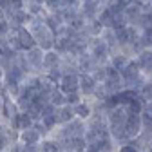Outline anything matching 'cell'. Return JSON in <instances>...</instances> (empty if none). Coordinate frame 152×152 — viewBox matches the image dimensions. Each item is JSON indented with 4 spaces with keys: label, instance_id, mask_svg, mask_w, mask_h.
<instances>
[{
    "label": "cell",
    "instance_id": "6da1fadb",
    "mask_svg": "<svg viewBox=\"0 0 152 152\" xmlns=\"http://www.w3.org/2000/svg\"><path fill=\"white\" fill-rule=\"evenodd\" d=\"M141 132H143L141 114H140V116H134V114H132V116H129L127 121H125V136H127V140H129V141L136 140Z\"/></svg>",
    "mask_w": 152,
    "mask_h": 152
},
{
    "label": "cell",
    "instance_id": "7a4b0ae2",
    "mask_svg": "<svg viewBox=\"0 0 152 152\" xmlns=\"http://www.w3.org/2000/svg\"><path fill=\"white\" fill-rule=\"evenodd\" d=\"M42 140H44V136L34 127L27 129V130H22L20 134H18V141H20L22 145H26V147H38L42 143Z\"/></svg>",
    "mask_w": 152,
    "mask_h": 152
},
{
    "label": "cell",
    "instance_id": "3957f363",
    "mask_svg": "<svg viewBox=\"0 0 152 152\" xmlns=\"http://www.w3.org/2000/svg\"><path fill=\"white\" fill-rule=\"evenodd\" d=\"M60 91L64 94H71V92H78L80 91V78L76 74H65L60 80Z\"/></svg>",
    "mask_w": 152,
    "mask_h": 152
},
{
    "label": "cell",
    "instance_id": "277c9868",
    "mask_svg": "<svg viewBox=\"0 0 152 152\" xmlns=\"http://www.w3.org/2000/svg\"><path fill=\"white\" fill-rule=\"evenodd\" d=\"M92 58L96 62H103L110 58V45L105 40H96V44L92 47Z\"/></svg>",
    "mask_w": 152,
    "mask_h": 152
},
{
    "label": "cell",
    "instance_id": "5b68a950",
    "mask_svg": "<svg viewBox=\"0 0 152 152\" xmlns=\"http://www.w3.org/2000/svg\"><path fill=\"white\" fill-rule=\"evenodd\" d=\"M98 89V82L92 78V74H82L80 76V91L89 96V94H94Z\"/></svg>",
    "mask_w": 152,
    "mask_h": 152
},
{
    "label": "cell",
    "instance_id": "8992f818",
    "mask_svg": "<svg viewBox=\"0 0 152 152\" xmlns=\"http://www.w3.org/2000/svg\"><path fill=\"white\" fill-rule=\"evenodd\" d=\"M74 118H76L74 116V109L71 105H64V107L56 109V121H58V127L65 125V123H71Z\"/></svg>",
    "mask_w": 152,
    "mask_h": 152
},
{
    "label": "cell",
    "instance_id": "52a82bcc",
    "mask_svg": "<svg viewBox=\"0 0 152 152\" xmlns=\"http://www.w3.org/2000/svg\"><path fill=\"white\" fill-rule=\"evenodd\" d=\"M130 56L129 54H123V53H116V54H110V67H114L116 71H123L129 64H130Z\"/></svg>",
    "mask_w": 152,
    "mask_h": 152
},
{
    "label": "cell",
    "instance_id": "ba28073f",
    "mask_svg": "<svg viewBox=\"0 0 152 152\" xmlns=\"http://www.w3.org/2000/svg\"><path fill=\"white\" fill-rule=\"evenodd\" d=\"M72 109H74V116L78 118V120H83V121H89L91 116L94 114L92 107H91L89 103H85V102H80L78 105H74Z\"/></svg>",
    "mask_w": 152,
    "mask_h": 152
},
{
    "label": "cell",
    "instance_id": "9c48e42d",
    "mask_svg": "<svg viewBox=\"0 0 152 152\" xmlns=\"http://www.w3.org/2000/svg\"><path fill=\"white\" fill-rule=\"evenodd\" d=\"M38 148H40V152H64L60 141L56 138H44L42 143L38 145Z\"/></svg>",
    "mask_w": 152,
    "mask_h": 152
},
{
    "label": "cell",
    "instance_id": "30bf717a",
    "mask_svg": "<svg viewBox=\"0 0 152 152\" xmlns=\"http://www.w3.org/2000/svg\"><path fill=\"white\" fill-rule=\"evenodd\" d=\"M100 13V2L98 0H89V2L83 4V18H89V20H96V16Z\"/></svg>",
    "mask_w": 152,
    "mask_h": 152
},
{
    "label": "cell",
    "instance_id": "8fae6325",
    "mask_svg": "<svg viewBox=\"0 0 152 152\" xmlns=\"http://www.w3.org/2000/svg\"><path fill=\"white\" fill-rule=\"evenodd\" d=\"M0 114H2V118H4V120H7V121L11 123V120L18 114V110H16V103H13V100H4L2 109H0Z\"/></svg>",
    "mask_w": 152,
    "mask_h": 152
},
{
    "label": "cell",
    "instance_id": "7c38bea8",
    "mask_svg": "<svg viewBox=\"0 0 152 152\" xmlns=\"http://www.w3.org/2000/svg\"><path fill=\"white\" fill-rule=\"evenodd\" d=\"M16 40H18V44H20V47L22 49H33V45H34V38H33V34L31 33H27L26 29H18V34H16Z\"/></svg>",
    "mask_w": 152,
    "mask_h": 152
},
{
    "label": "cell",
    "instance_id": "4fadbf2b",
    "mask_svg": "<svg viewBox=\"0 0 152 152\" xmlns=\"http://www.w3.org/2000/svg\"><path fill=\"white\" fill-rule=\"evenodd\" d=\"M49 103L54 105L56 109H58V107H64V105H65V94H64L60 89H54V91L49 94Z\"/></svg>",
    "mask_w": 152,
    "mask_h": 152
},
{
    "label": "cell",
    "instance_id": "5bb4252c",
    "mask_svg": "<svg viewBox=\"0 0 152 152\" xmlns=\"http://www.w3.org/2000/svg\"><path fill=\"white\" fill-rule=\"evenodd\" d=\"M138 96H140V100L147 105L148 102H152V80H147V83L138 91Z\"/></svg>",
    "mask_w": 152,
    "mask_h": 152
},
{
    "label": "cell",
    "instance_id": "9a60e30c",
    "mask_svg": "<svg viewBox=\"0 0 152 152\" xmlns=\"http://www.w3.org/2000/svg\"><path fill=\"white\" fill-rule=\"evenodd\" d=\"M80 67H82V69L85 71V74H87V71H94V69H96V60H94L92 56H82Z\"/></svg>",
    "mask_w": 152,
    "mask_h": 152
},
{
    "label": "cell",
    "instance_id": "2e32d148",
    "mask_svg": "<svg viewBox=\"0 0 152 152\" xmlns=\"http://www.w3.org/2000/svg\"><path fill=\"white\" fill-rule=\"evenodd\" d=\"M116 152H141V148L136 145V140H132V141H127V143L118 145V150Z\"/></svg>",
    "mask_w": 152,
    "mask_h": 152
},
{
    "label": "cell",
    "instance_id": "e0dca14e",
    "mask_svg": "<svg viewBox=\"0 0 152 152\" xmlns=\"http://www.w3.org/2000/svg\"><path fill=\"white\" fill-rule=\"evenodd\" d=\"M92 78L98 82V85L105 83V80H107V67H96L94 72H92Z\"/></svg>",
    "mask_w": 152,
    "mask_h": 152
},
{
    "label": "cell",
    "instance_id": "ac0fdd59",
    "mask_svg": "<svg viewBox=\"0 0 152 152\" xmlns=\"http://www.w3.org/2000/svg\"><path fill=\"white\" fill-rule=\"evenodd\" d=\"M141 123H143V132L152 134V114H148L147 110H143V114H141Z\"/></svg>",
    "mask_w": 152,
    "mask_h": 152
},
{
    "label": "cell",
    "instance_id": "d6986e66",
    "mask_svg": "<svg viewBox=\"0 0 152 152\" xmlns=\"http://www.w3.org/2000/svg\"><path fill=\"white\" fill-rule=\"evenodd\" d=\"M29 62L33 65H42V51L40 49H31L29 51Z\"/></svg>",
    "mask_w": 152,
    "mask_h": 152
},
{
    "label": "cell",
    "instance_id": "ffe728a7",
    "mask_svg": "<svg viewBox=\"0 0 152 152\" xmlns=\"http://www.w3.org/2000/svg\"><path fill=\"white\" fill-rule=\"evenodd\" d=\"M82 100H80V94L78 92H71V94H65V105H71V107H74V105H78Z\"/></svg>",
    "mask_w": 152,
    "mask_h": 152
},
{
    "label": "cell",
    "instance_id": "44dd1931",
    "mask_svg": "<svg viewBox=\"0 0 152 152\" xmlns=\"http://www.w3.org/2000/svg\"><path fill=\"white\" fill-rule=\"evenodd\" d=\"M44 64L47 67H54L56 64H58V56H56V53H47L44 56Z\"/></svg>",
    "mask_w": 152,
    "mask_h": 152
},
{
    "label": "cell",
    "instance_id": "7402d4cb",
    "mask_svg": "<svg viewBox=\"0 0 152 152\" xmlns=\"http://www.w3.org/2000/svg\"><path fill=\"white\" fill-rule=\"evenodd\" d=\"M60 20H62V15H58V16H49L47 18V26L53 31H56V29H58V26H60Z\"/></svg>",
    "mask_w": 152,
    "mask_h": 152
},
{
    "label": "cell",
    "instance_id": "603a6c76",
    "mask_svg": "<svg viewBox=\"0 0 152 152\" xmlns=\"http://www.w3.org/2000/svg\"><path fill=\"white\" fill-rule=\"evenodd\" d=\"M9 147V140L6 136V132H0V152H6Z\"/></svg>",
    "mask_w": 152,
    "mask_h": 152
},
{
    "label": "cell",
    "instance_id": "cb8c5ba5",
    "mask_svg": "<svg viewBox=\"0 0 152 152\" xmlns=\"http://www.w3.org/2000/svg\"><path fill=\"white\" fill-rule=\"evenodd\" d=\"M45 4H47L51 9H56L58 6H62V0H45Z\"/></svg>",
    "mask_w": 152,
    "mask_h": 152
},
{
    "label": "cell",
    "instance_id": "d4e9b609",
    "mask_svg": "<svg viewBox=\"0 0 152 152\" xmlns=\"http://www.w3.org/2000/svg\"><path fill=\"white\" fill-rule=\"evenodd\" d=\"M4 33H7V24L4 20H0V34H4Z\"/></svg>",
    "mask_w": 152,
    "mask_h": 152
},
{
    "label": "cell",
    "instance_id": "484cf974",
    "mask_svg": "<svg viewBox=\"0 0 152 152\" xmlns=\"http://www.w3.org/2000/svg\"><path fill=\"white\" fill-rule=\"evenodd\" d=\"M74 4H76V0H62V6H65V7L74 6Z\"/></svg>",
    "mask_w": 152,
    "mask_h": 152
},
{
    "label": "cell",
    "instance_id": "4316f807",
    "mask_svg": "<svg viewBox=\"0 0 152 152\" xmlns=\"http://www.w3.org/2000/svg\"><path fill=\"white\" fill-rule=\"evenodd\" d=\"M145 110H147L148 114H152V102H148V103L145 105Z\"/></svg>",
    "mask_w": 152,
    "mask_h": 152
},
{
    "label": "cell",
    "instance_id": "83f0119b",
    "mask_svg": "<svg viewBox=\"0 0 152 152\" xmlns=\"http://www.w3.org/2000/svg\"><path fill=\"white\" fill-rule=\"evenodd\" d=\"M2 103H4V100H2V96H0V109H2Z\"/></svg>",
    "mask_w": 152,
    "mask_h": 152
},
{
    "label": "cell",
    "instance_id": "f1b7e54d",
    "mask_svg": "<svg viewBox=\"0 0 152 152\" xmlns=\"http://www.w3.org/2000/svg\"><path fill=\"white\" fill-rule=\"evenodd\" d=\"M0 76H2V71H0Z\"/></svg>",
    "mask_w": 152,
    "mask_h": 152
}]
</instances>
